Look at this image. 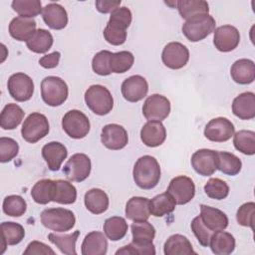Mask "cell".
<instances>
[{"label":"cell","instance_id":"28","mask_svg":"<svg viewBox=\"0 0 255 255\" xmlns=\"http://www.w3.org/2000/svg\"><path fill=\"white\" fill-rule=\"evenodd\" d=\"M209 246L216 255H228L235 249V238L231 233L219 230L212 234Z\"/></svg>","mask_w":255,"mask_h":255},{"label":"cell","instance_id":"36","mask_svg":"<svg viewBox=\"0 0 255 255\" xmlns=\"http://www.w3.org/2000/svg\"><path fill=\"white\" fill-rule=\"evenodd\" d=\"M132 234V242L138 245H149L155 236V228L146 221L133 222L130 226Z\"/></svg>","mask_w":255,"mask_h":255},{"label":"cell","instance_id":"43","mask_svg":"<svg viewBox=\"0 0 255 255\" xmlns=\"http://www.w3.org/2000/svg\"><path fill=\"white\" fill-rule=\"evenodd\" d=\"M11 6L19 16L26 18H33L43 10L39 0H14Z\"/></svg>","mask_w":255,"mask_h":255},{"label":"cell","instance_id":"6","mask_svg":"<svg viewBox=\"0 0 255 255\" xmlns=\"http://www.w3.org/2000/svg\"><path fill=\"white\" fill-rule=\"evenodd\" d=\"M50 130L48 119L40 113L30 114L24 121L21 128L22 137L30 143H36L45 137Z\"/></svg>","mask_w":255,"mask_h":255},{"label":"cell","instance_id":"16","mask_svg":"<svg viewBox=\"0 0 255 255\" xmlns=\"http://www.w3.org/2000/svg\"><path fill=\"white\" fill-rule=\"evenodd\" d=\"M121 91L125 100L130 103H136L147 95L148 84L143 77L133 75L123 82Z\"/></svg>","mask_w":255,"mask_h":255},{"label":"cell","instance_id":"18","mask_svg":"<svg viewBox=\"0 0 255 255\" xmlns=\"http://www.w3.org/2000/svg\"><path fill=\"white\" fill-rule=\"evenodd\" d=\"M166 138V129L161 122L148 121L140 130L141 141L149 147L161 145Z\"/></svg>","mask_w":255,"mask_h":255},{"label":"cell","instance_id":"29","mask_svg":"<svg viewBox=\"0 0 255 255\" xmlns=\"http://www.w3.org/2000/svg\"><path fill=\"white\" fill-rule=\"evenodd\" d=\"M165 255H190L196 254L187 237L181 234H173L167 238L163 245Z\"/></svg>","mask_w":255,"mask_h":255},{"label":"cell","instance_id":"31","mask_svg":"<svg viewBox=\"0 0 255 255\" xmlns=\"http://www.w3.org/2000/svg\"><path fill=\"white\" fill-rule=\"evenodd\" d=\"M242 162L238 156L227 151H217L216 153V169L226 175L234 176L241 170Z\"/></svg>","mask_w":255,"mask_h":255},{"label":"cell","instance_id":"3","mask_svg":"<svg viewBox=\"0 0 255 255\" xmlns=\"http://www.w3.org/2000/svg\"><path fill=\"white\" fill-rule=\"evenodd\" d=\"M68 85L60 77L48 76L42 80L41 96L45 104L50 107H59L67 101Z\"/></svg>","mask_w":255,"mask_h":255},{"label":"cell","instance_id":"21","mask_svg":"<svg viewBox=\"0 0 255 255\" xmlns=\"http://www.w3.org/2000/svg\"><path fill=\"white\" fill-rule=\"evenodd\" d=\"M42 18L46 25L54 30L64 29L68 24L66 9L58 3H49L42 10Z\"/></svg>","mask_w":255,"mask_h":255},{"label":"cell","instance_id":"15","mask_svg":"<svg viewBox=\"0 0 255 255\" xmlns=\"http://www.w3.org/2000/svg\"><path fill=\"white\" fill-rule=\"evenodd\" d=\"M101 141L109 149L120 150L128 144V135L124 127L118 124H109L102 129Z\"/></svg>","mask_w":255,"mask_h":255},{"label":"cell","instance_id":"44","mask_svg":"<svg viewBox=\"0 0 255 255\" xmlns=\"http://www.w3.org/2000/svg\"><path fill=\"white\" fill-rule=\"evenodd\" d=\"M27 209V203L20 195H8L3 200V212L12 217L24 215Z\"/></svg>","mask_w":255,"mask_h":255},{"label":"cell","instance_id":"8","mask_svg":"<svg viewBox=\"0 0 255 255\" xmlns=\"http://www.w3.org/2000/svg\"><path fill=\"white\" fill-rule=\"evenodd\" d=\"M92 162L85 153L73 154L63 167V172L70 181L82 182L87 179L91 173Z\"/></svg>","mask_w":255,"mask_h":255},{"label":"cell","instance_id":"35","mask_svg":"<svg viewBox=\"0 0 255 255\" xmlns=\"http://www.w3.org/2000/svg\"><path fill=\"white\" fill-rule=\"evenodd\" d=\"M54 39L52 34L45 29H38L33 34V36L26 42L27 48L37 54H43L48 52L52 45Z\"/></svg>","mask_w":255,"mask_h":255},{"label":"cell","instance_id":"38","mask_svg":"<svg viewBox=\"0 0 255 255\" xmlns=\"http://www.w3.org/2000/svg\"><path fill=\"white\" fill-rule=\"evenodd\" d=\"M177 10L183 19H189L198 14H208L209 5L204 0H179Z\"/></svg>","mask_w":255,"mask_h":255},{"label":"cell","instance_id":"7","mask_svg":"<svg viewBox=\"0 0 255 255\" xmlns=\"http://www.w3.org/2000/svg\"><path fill=\"white\" fill-rule=\"evenodd\" d=\"M64 131L72 138H84L90 131L91 125L88 117L79 110L67 112L62 119Z\"/></svg>","mask_w":255,"mask_h":255},{"label":"cell","instance_id":"48","mask_svg":"<svg viewBox=\"0 0 255 255\" xmlns=\"http://www.w3.org/2000/svg\"><path fill=\"white\" fill-rule=\"evenodd\" d=\"M254 217H255V203L250 201L242 204L236 213V219L238 224L245 227L254 229Z\"/></svg>","mask_w":255,"mask_h":255},{"label":"cell","instance_id":"53","mask_svg":"<svg viewBox=\"0 0 255 255\" xmlns=\"http://www.w3.org/2000/svg\"><path fill=\"white\" fill-rule=\"evenodd\" d=\"M24 255H34V254H51V255H54L55 252L54 250H52L48 245L42 243V242H39V241H32L28 244L26 250L24 251L23 253Z\"/></svg>","mask_w":255,"mask_h":255},{"label":"cell","instance_id":"9","mask_svg":"<svg viewBox=\"0 0 255 255\" xmlns=\"http://www.w3.org/2000/svg\"><path fill=\"white\" fill-rule=\"evenodd\" d=\"M10 96L17 102L29 101L34 94L33 80L24 73H15L7 83Z\"/></svg>","mask_w":255,"mask_h":255},{"label":"cell","instance_id":"12","mask_svg":"<svg viewBox=\"0 0 255 255\" xmlns=\"http://www.w3.org/2000/svg\"><path fill=\"white\" fill-rule=\"evenodd\" d=\"M161 60L167 68L178 70L187 64L189 51L185 45L179 42H170L164 46L161 53Z\"/></svg>","mask_w":255,"mask_h":255},{"label":"cell","instance_id":"11","mask_svg":"<svg viewBox=\"0 0 255 255\" xmlns=\"http://www.w3.org/2000/svg\"><path fill=\"white\" fill-rule=\"evenodd\" d=\"M169 113V100L159 94H153L149 96L142 106V115L147 121L161 122L168 117Z\"/></svg>","mask_w":255,"mask_h":255},{"label":"cell","instance_id":"27","mask_svg":"<svg viewBox=\"0 0 255 255\" xmlns=\"http://www.w3.org/2000/svg\"><path fill=\"white\" fill-rule=\"evenodd\" d=\"M84 202L86 208L93 214H102L109 208V197L100 188H92L85 193Z\"/></svg>","mask_w":255,"mask_h":255},{"label":"cell","instance_id":"24","mask_svg":"<svg viewBox=\"0 0 255 255\" xmlns=\"http://www.w3.org/2000/svg\"><path fill=\"white\" fill-rule=\"evenodd\" d=\"M230 75L237 84H251L255 79V64L250 59H239L232 64Z\"/></svg>","mask_w":255,"mask_h":255},{"label":"cell","instance_id":"33","mask_svg":"<svg viewBox=\"0 0 255 255\" xmlns=\"http://www.w3.org/2000/svg\"><path fill=\"white\" fill-rule=\"evenodd\" d=\"M24 111L16 104H7L0 115V126L3 129H14L22 122Z\"/></svg>","mask_w":255,"mask_h":255},{"label":"cell","instance_id":"45","mask_svg":"<svg viewBox=\"0 0 255 255\" xmlns=\"http://www.w3.org/2000/svg\"><path fill=\"white\" fill-rule=\"evenodd\" d=\"M204 192L210 198L222 200L228 196L229 186L220 178H210L204 185Z\"/></svg>","mask_w":255,"mask_h":255},{"label":"cell","instance_id":"22","mask_svg":"<svg viewBox=\"0 0 255 255\" xmlns=\"http://www.w3.org/2000/svg\"><path fill=\"white\" fill-rule=\"evenodd\" d=\"M36 21L32 18L15 17L9 24V34L17 41L27 42L36 32Z\"/></svg>","mask_w":255,"mask_h":255},{"label":"cell","instance_id":"25","mask_svg":"<svg viewBox=\"0 0 255 255\" xmlns=\"http://www.w3.org/2000/svg\"><path fill=\"white\" fill-rule=\"evenodd\" d=\"M149 199L141 196H133L127 202L126 217L133 222L146 221L149 218Z\"/></svg>","mask_w":255,"mask_h":255},{"label":"cell","instance_id":"26","mask_svg":"<svg viewBox=\"0 0 255 255\" xmlns=\"http://www.w3.org/2000/svg\"><path fill=\"white\" fill-rule=\"evenodd\" d=\"M81 247L83 255H105L108 251V241L103 232L92 231L85 236Z\"/></svg>","mask_w":255,"mask_h":255},{"label":"cell","instance_id":"41","mask_svg":"<svg viewBox=\"0 0 255 255\" xmlns=\"http://www.w3.org/2000/svg\"><path fill=\"white\" fill-rule=\"evenodd\" d=\"M233 144L243 154L253 155L255 153V132L246 129L237 131L233 134Z\"/></svg>","mask_w":255,"mask_h":255},{"label":"cell","instance_id":"42","mask_svg":"<svg viewBox=\"0 0 255 255\" xmlns=\"http://www.w3.org/2000/svg\"><path fill=\"white\" fill-rule=\"evenodd\" d=\"M134 57L128 51L113 53L110 58V69L112 73L122 74L128 72L133 65Z\"/></svg>","mask_w":255,"mask_h":255},{"label":"cell","instance_id":"40","mask_svg":"<svg viewBox=\"0 0 255 255\" xmlns=\"http://www.w3.org/2000/svg\"><path fill=\"white\" fill-rule=\"evenodd\" d=\"M55 194L53 201L60 204H72L77 199V189L69 181L63 179L55 180Z\"/></svg>","mask_w":255,"mask_h":255},{"label":"cell","instance_id":"30","mask_svg":"<svg viewBox=\"0 0 255 255\" xmlns=\"http://www.w3.org/2000/svg\"><path fill=\"white\" fill-rule=\"evenodd\" d=\"M175 201L172 196L166 191L155 195L149 200V212L155 217H162L170 214L175 209Z\"/></svg>","mask_w":255,"mask_h":255},{"label":"cell","instance_id":"1","mask_svg":"<svg viewBox=\"0 0 255 255\" xmlns=\"http://www.w3.org/2000/svg\"><path fill=\"white\" fill-rule=\"evenodd\" d=\"M133 180L141 189L154 188L160 179V166L151 155L140 156L134 163L132 170Z\"/></svg>","mask_w":255,"mask_h":255},{"label":"cell","instance_id":"51","mask_svg":"<svg viewBox=\"0 0 255 255\" xmlns=\"http://www.w3.org/2000/svg\"><path fill=\"white\" fill-rule=\"evenodd\" d=\"M105 40L114 46L123 45L127 40V30H123L107 24L103 32Z\"/></svg>","mask_w":255,"mask_h":255},{"label":"cell","instance_id":"46","mask_svg":"<svg viewBox=\"0 0 255 255\" xmlns=\"http://www.w3.org/2000/svg\"><path fill=\"white\" fill-rule=\"evenodd\" d=\"M131 12L128 7H119L111 13L108 24L123 30H127L131 23Z\"/></svg>","mask_w":255,"mask_h":255},{"label":"cell","instance_id":"17","mask_svg":"<svg viewBox=\"0 0 255 255\" xmlns=\"http://www.w3.org/2000/svg\"><path fill=\"white\" fill-rule=\"evenodd\" d=\"M216 150L202 148L191 156V165L195 172L202 176H210L216 170Z\"/></svg>","mask_w":255,"mask_h":255},{"label":"cell","instance_id":"34","mask_svg":"<svg viewBox=\"0 0 255 255\" xmlns=\"http://www.w3.org/2000/svg\"><path fill=\"white\" fill-rule=\"evenodd\" d=\"M55 180L41 179L37 181L31 189V196L33 200L38 204H47L53 201L55 194Z\"/></svg>","mask_w":255,"mask_h":255},{"label":"cell","instance_id":"39","mask_svg":"<svg viewBox=\"0 0 255 255\" xmlns=\"http://www.w3.org/2000/svg\"><path fill=\"white\" fill-rule=\"evenodd\" d=\"M128 223L125 218L121 216H113L106 219L104 223L105 235L112 241H119L123 239L128 232Z\"/></svg>","mask_w":255,"mask_h":255},{"label":"cell","instance_id":"23","mask_svg":"<svg viewBox=\"0 0 255 255\" xmlns=\"http://www.w3.org/2000/svg\"><path fill=\"white\" fill-rule=\"evenodd\" d=\"M232 112L240 120H252L255 118V95L245 92L237 96L232 103Z\"/></svg>","mask_w":255,"mask_h":255},{"label":"cell","instance_id":"19","mask_svg":"<svg viewBox=\"0 0 255 255\" xmlns=\"http://www.w3.org/2000/svg\"><path fill=\"white\" fill-rule=\"evenodd\" d=\"M202 223L212 232L224 230L228 226V217L220 209L201 204L200 215Z\"/></svg>","mask_w":255,"mask_h":255},{"label":"cell","instance_id":"4","mask_svg":"<svg viewBox=\"0 0 255 255\" xmlns=\"http://www.w3.org/2000/svg\"><path fill=\"white\" fill-rule=\"evenodd\" d=\"M87 107L98 116L110 114L114 107V99L111 92L102 85H92L85 93Z\"/></svg>","mask_w":255,"mask_h":255},{"label":"cell","instance_id":"50","mask_svg":"<svg viewBox=\"0 0 255 255\" xmlns=\"http://www.w3.org/2000/svg\"><path fill=\"white\" fill-rule=\"evenodd\" d=\"M191 230L193 232V234L195 235L196 239L198 240L199 244L202 245L203 247H208L209 246V242L211 239V236L214 232L210 231L201 221L199 215L196 216L195 218H193V220L191 221Z\"/></svg>","mask_w":255,"mask_h":255},{"label":"cell","instance_id":"5","mask_svg":"<svg viewBox=\"0 0 255 255\" xmlns=\"http://www.w3.org/2000/svg\"><path fill=\"white\" fill-rule=\"evenodd\" d=\"M41 223L48 229L56 232L71 230L76 223L75 214L66 208H48L41 212Z\"/></svg>","mask_w":255,"mask_h":255},{"label":"cell","instance_id":"49","mask_svg":"<svg viewBox=\"0 0 255 255\" xmlns=\"http://www.w3.org/2000/svg\"><path fill=\"white\" fill-rule=\"evenodd\" d=\"M19 151L18 142L11 137H0V161H11Z\"/></svg>","mask_w":255,"mask_h":255},{"label":"cell","instance_id":"10","mask_svg":"<svg viewBox=\"0 0 255 255\" xmlns=\"http://www.w3.org/2000/svg\"><path fill=\"white\" fill-rule=\"evenodd\" d=\"M167 192L172 196L176 204L183 205L192 200L195 195L193 180L185 175H178L169 182Z\"/></svg>","mask_w":255,"mask_h":255},{"label":"cell","instance_id":"32","mask_svg":"<svg viewBox=\"0 0 255 255\" xmlns=\"http://www.w3.org/2000/svg\"><path fill=\"white\" fill-rule=\"evenodd\" d=\"M1 234H2V247L4 252L7 245L19 244L25 237L24 227L16 222L6 221L1 223Z\"/></svg>","mask_w":255,"mask_h":255},{"label":"cell","instance_id":"52","mask_svg":"<svg viewBox=\"0 0 255 255\" xmlns=\"http://www.w3.org/2000/svg\"><path fill=\"white\" fill-rule=\"evenodd\" d=\"M124 254V255H154L155 254V248L153 243L149 245H138L133 242L123 246L121 249H119L116 252V255Z\"/></svg>","mask_w":255,"mask_h":255},{"label":"cell","instance_id":"47","mask_svg":"<svg viewBox=\"0 0 255 255\" xmlns=\"http://www.w3.org/2000/svg\"><path fill=\"white\" fill-rule=\"evenodd\" d=\"M112 52L108 50H103L97 53L92 60L93 71L100 76H109L112 72L110 69V58Z\"/></svg>","mask_w":255,"mask_h":255},{"label":"cell","instance_id":"2","mask_svg":"<svg viewBox=\"0 0 255 255\" xmlns=\"http://www.w3.org/2000/svg\"><path fill=\"white\" fill-rule=\"evenodd\" d=\"M215 19L209 14H198L185 21L182 25V33L190 42H198L214 32Z\"/></svg>","mask_w":255,"mask_h":255},{"label":"cell","instance_id":"13","mask_svg":"<svg viewBox=\"0 0 255 255\" xmlns=\"http://www.w3.org/2000/svg\"><path fill=\"white\" fill-rule=\"evenodd\" d=\"M234 125L227 118L219 117L208 122L204 128V136L215 142H224L234 134Z\"/></svg>","mask_w":255,"mask_h":255},{"label":"cell","instance_id":"55","mask_svg":"<svg viewBox=\"0 0 255 255\" xmlns=\"http://www.w3.org/2000/svg\"><path fill=\"white\" fill-rule=\"evenodd\" d=\"M60 58H61L60 52L55 51L51 54L43 56L39 60V64H40L41 67H43L45 69H53V68H56L58 66Z\"/></svg>","mask_w":255,"mask_h":255},{"label":"cell","instance_id":"37","mask_svg":"<svg viewBox=\"0 0 255 255\" xmlns=\"http://www.w3.org/2000/svg\"><path fill=\"white\" fill-rule=\"evenodd\" d=\"M80 235V231L76 230L73 233L70 234H56V233H50L48 235V239L50 242H52L54 245H56L59 250L66 254V255H76V242Z\"/></svg>","mask_w":255,"mask_h":255},{"label":"cell","instance_id":"20","mask_svg":"<svg viewBox=\"0 0 255 255\" xmlns=\"http://www.w3.org/2000/svg\"><path fill=\"white\" fill-rule=\"evenodd\" d=\"M68 155L67 147L59 141H51L42 147V156L52 171H58Z\"/></svg>","mask_w":255,"mask_h":255},{"label":"cell","instance_id":"54","mask_svg":"<svg viewBox=\"0 0 255 255\" xmlns=\"http://www.w3.org/2000/svg\"><path fill=\"white\" fill-rule=\"evenodd\" d=\"M96 9L103 14L112 13L115 9L119 8L121 5V0H97Z\"/></svg>","mask_w":255,"mask_h":255},{"label":"cell","instance_id":"14","mask_svg":"<svg viewBox=\"0 0 255 255\" xmlns=\"http://www.w3.org/2000/svg\"><path fill=\"white\" fill-rule=\"evenodd\" d=\"M240 42V34L237 28L231 25H223L214 30L213 44L223 53L231 52L237 48Z\"/></svg>","mask_w":255,"mask_h":255}]
</instances>
